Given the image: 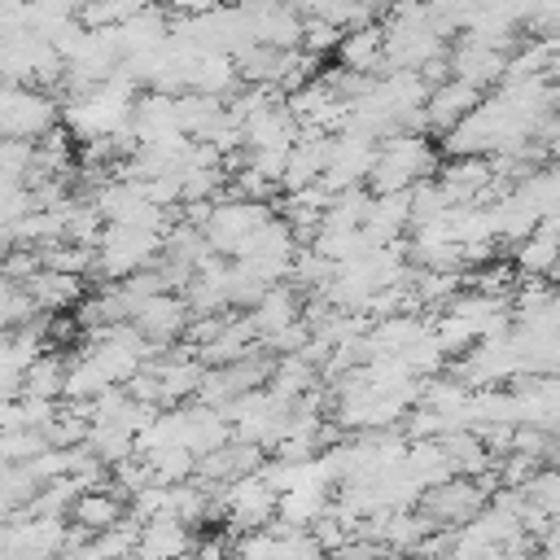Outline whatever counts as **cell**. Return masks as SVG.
<instances>
[{
    "instance_id": "obj_1",
    "label": "cell",
    "mask_w": 560,
    "mask_h": 560,
    "mask_svg": "<svg viewBox=\"0 0 560 560\" xmlns=\"http://www.w3.org/2000/svg\"><path fill=\"white\" fill-rule=\"evenodd\" d=\"M442 166H446V162H442V149H433L429 136H389V140H381V153H376L368 192H372V197L411 192L416 184L438 179Z\"/></svg>"
},
{
    "instance_id": "obj_2",
    "label": "cell",
    "mask_w": 560,
    "mask_h": 560,
    "mask_svg": "<svg viewBox=\"0 0 560 560\" xmlns=\"http://www.w3.org/2000/svg\"><path fill=\"white\" fill-rule=\"evenodd\" d=\"M166 249L162 232H144V228H105L101 245H96V280L105 284H122L136 271H149Z\"/></svg>"
},
{
    "instance_id": "obj_3",
    "label": "cell",
    "mask_w": 560,
    "mask_h": 560,
    "mask_svg": "<svg viewBox=\"0 0 560 560\" xmlns=\"http://www.w3.org/2000/svg\"><path fill=\"white\" fill-rule=\"evenodd\" d=\"M61 127V105L52 101V92L39 88H0V136L4 140H26L39 144L48 131Z\"/></svg>"
},
{
    "instance_id": "obj_4",
    "label": "cell",
    "mask_w": 560,
    "mask_h": 560,
    "mask_svg": "<svg viewBox=\"0 0 560 560\" xmlns=\"http://www.w3.org/2000/svg\"><path fill=\"white\" fill-rule=\"evenodd\" d=\"M490 499H494V494H490L481 481H472V477H451V481H442V486L424 490L420 512H424L438 529L459 534L464 525H472V521L490 508Z\"/></svg>"
},
{
    "instance_id": "obj_5",
    "label": "cell",
    "mask_w": 560,
    "mask_h": 560,
    "mask_svg": "<svg viewBox=\"0 0 560 560\" xmlns=\"http://www.w3.org/2000/svg\"><path fill=\"white\" fill-rule=\"evenodd\" d=\"M276 516H280V494L258 472L223 486V525L232 538L254 534V529H271Z\"/></svg>"
},
{
    "instance_id": "obj_6",
    "label": "cell",
    "mask_w": 560,
    "mask_h": 560,
    "mask_svg": "<svg viewBox=\"0 0 560 560\" xmlns=\"http://www.w3.org/2000/svg\"><path fill=\"white\" fill-rule=\"evenodd\" d=\"M131 324H136L158 350H166L171 341H184V337H188V328H192V306L184 302V293H162V298H149V302L131 315Z\"/></svg>"
},
{
    "instance_id": "obj_7",
    "label": "cell",
    "mask_w": 560,
    "mask_h": 560,
    "mask_svg": "<svg viewBox=\"0 0 560 560\" xmlns=\"http://www.w3.org/2000/svg\"><path fill=\"white\" fill-rule=\"evenodd\" d=\"M481 101H486V92H481V88H472V83H464V79L442 83L438 92H429V105H424L429 131L451 136V131H455L464 118H472V114L481 109Z\"/></svg>"
},
{
    "instance_id": "obj_8",
    "label": "cell",
    "mask_w": 560,
    "mask_h": 560,
    "mask_svg": "<svg viewBox=\"0 0 560 560\" xmlns=\"http://www.w3.org/2000/svg\"><path fill=\"white\" fill-rule=\"evenodd\" d=\"M298 140H302V122L293 118L289 101H276V105L258 109V114L245 122V149H249V153H267V149L289 153Z\"/></svg>"
},
{
    "instance_id": "obj_9",
    "label": "cell",
    "mask_w": 560,
    "mask_h": 560,
    "mask_svg": "<svg viewBox=\"0 0 560 560\" xmlns=\"http://www.w3.org/2000/svg\"><path fill=\"white\" fill-rule=\"evenodd\" d=\"M451 66H455V79H464V83H472V88H503V79H508V66H512V52H499V48H486V44H468V39H459L455 48H451Z\"/></svg>"
},
{
    "instance_id": "obj_10",
    "label": "cell",
    "mask_w": 560,
    "mask_h": 560,
    "mask_svg": "<svg viewBox=\"0 0 560 560\" xmlns=\"http://www.w3.org/2000/svg\"><path fill=\"white\" fill-rule=\"evenodd\" d=\"M337 66L346 70V74H354V79H381V70H385V26L376 22V26H359V31H350L341 44H337Z\"/></svg>"
},
{
    "instance_id": "obj_11",
    "label": "cell",
    "mask_w": 560,
    "mask_h": 560,
    "mask_svg": "<svg viewBox=\"0 0 560 560\" xmlns=\"http://www.w3.org/2000/svg\"><path fill=\"white\" fill-rule=\"evenodd\" d=\"M512 262L525 280H547L560 271V223L556 219H542V228L534 236H525L516 249H512Z\"/></svg>"
},
{
    "instance_id": "obj_12",
    "label": "cell",
    "mask_w": 560,
    "mask_h": 560,
    "mask_svg": "<svg viewBox=\"0 0 560 560\" xmlns=\"http://www.w3.org/2000/svg\"><path fill=\"white\" fill-rule=\"evenodd\" d=\"M249 319H254L258 337L267 341V337H280L284 328L302 324L306 319V302H302V293L293 284H276V289L262 293V302L249 311Z\"/></svg>"
},
{
    "instance_id": "obj_13",
    "label": "cell",
    "mask_w": 560,
    "mask_h": 560,
    "mask_svg": "<svg viewBox=\"0 0 560 560\" xmlns=\"http://www.w3.org/2000/svg\"><path fill=\"white\" fill-rule=\"evenodd\" d=\"M197 547V529L162 516V521H149L140 525V547H136V560H188Z\"/></svg>"
},
{
    "instance_id": "obj_14",
    "label": "cell",
    "mask_w": 560,
    "mask_h": 560,
    "mask_svg": "<svg viewBox=\"0 0 560 560\" xmlns=\"http://www.w3.org/2000/svg\"><path fill=\"white\" fill-rule=\"evenodd\" d=\"M127 516H131V503H127V499H118L109 486L79 494V499H74V508H70V525H74V529H83V534H105V529L122 525Z\"/></svg>"
},
{
    "instance_id": "obj_15",
    "label": "cell",
    "mask_w": 560,
    "mask_h": 560,
    "mask_svg": "<svg viewBox=\"0 0 560 560\" xmlns=\"http://www.w3.org/2000/svg\"><path fill=\"white\" fill-rule=\"evenodd\" d=\"M228 442H232V424L223 420L219 407H206V402H188V407H184V446H188L197 459L214 455V451L228 446Z\"/></svg>"
},
{
    "instance_id": "obj_16",
    "label": "cell",
    "mask_w": 560,
    "mask_h": 560,
    "mask_svg": "<svg viewBox=\"0 0 560 560\" xmlns=\"http://www.w3.org/2000/svg\"><path fill=\"white\" fill-rule=\"evenodd\" d=\"M31 298H35V306H39V315H66V311H79V302L88 298V289H83V280L79 276H61V271H39L31 284H22Z\"/></svg>"
},
{
    "instance_id": "obj_17",
    "label": "cell",
    "mask_w": 560,
    "mask_h": 560,
    "mask_svg": "<svg viewBox=\"0 0 560 560\" xmlns=\"http://www.w3.org/2000/svg\"><path fill=\"white\" fill-rule=\"evenodd\" d=\"M114 385H109V376L96 368V359L92 354H74L70 359V376H66V398L61 402H70V407H92L96 398H105Z\"/></svg>"
},
{
    "instance_id": "obj_18",
    "label": "cell",
    "mask_w": 560,
    "mask_h": 560,
    "mask_svg": "<svg viewBox=\"0 0 560 560\" xmlns=\"http://www.w3.org/2000/svg\"><path fill=\"white\" fill-rule=\"evenodd\" d=\"M153 472V486H184L197 477V455L188 446H166V451H153V455H140Z\"/></svg>"
},
{
    "instance_id": "obj_19",
    "label": "cell",
    "mask_w": 560,
    "mask_h": 560,
    "mask_svg": "<svg viewBox=\"0 0 560 560\" xmlns=\"http://www.w3.org/2000/svg\"><path fill=\"white\" fill-rule=\"evenodd\" d=\"M0 319H4V332H18V328L39 319V306H35V298L22 284L4 280V289H0Z\"/></svg>"
},
{
    "instance_id": "obj_20",
    "label": "cell",
    "mask_w": 560,
    "mask_h": 560,
    "mask_svg": "<svg viewBox=\"0 0 560 560\" xmlns=\"http://www.w3.org/2000/svg\"><path fill=\"white\" fill-rule=\"evenodd\" d=\"M44 451H52V446H48V438L35 433V429H13V433L0 438V455H4V464H31V459H39Z\"/></svg>"
},
{
    "instance_id": "obj_21",
    "label": "cell",
    "mask_w": 560,
    "mask_h": 560,
    "mask_svg": "<svg viewBox=\"0 0 560 560\" xmlns=\"http://www.w3.org/2000/svg\"><path fill=\"white\" fill-rule=\"evenodd\" d=\"M232 556L236 560H276L280 556V534L276 529H254L232 538Z\"/></svg>"
},
{
    "instance_id": "obj_22",
    "label": "cell",
    "mask_w": 560,
    "mask_h": 560,
    "mask_svg": "<svg viewBox=\"0 0 560 560\" xmlns=\"http://www.w3.org/2000/svg\"><path fill=\"white\" fill-rule=\"evenodd\" d=\"M302 22H306L302 52H311V57H328V52H337V44L346 39L337 26H328V22H319V18H302Z\"/></svg>"
},
{
    "instance_id": "obj_23",
    "label": "cell",
    "mask_w": 560,
    "mask_h": 560,
    "mask_svg": "<svg viewBox=\"0 0 560 560\" xmlns=\"http://www.w3.org/2000/svg\"><path fill=\"white\" fill-rule=\"evenodd\" d=\"M188 560H236V556H232V542L223 534H214V538H197Z\"/></svg>"
},
{
    "instance_id": "obj_24",
    "label": "cell",
    "mask_w": 560,
    "mask_h": 560,
    "mask_svg": "<svg viewBox=\"0 0 560 560\" xmlns=\"http://www.w3.org/2000/svg\"><path fill=\"white\" fill-rule=\"evenodd\" d=\"M385 560H424V556H385Z\"/></svg>"
}]
</instances>
